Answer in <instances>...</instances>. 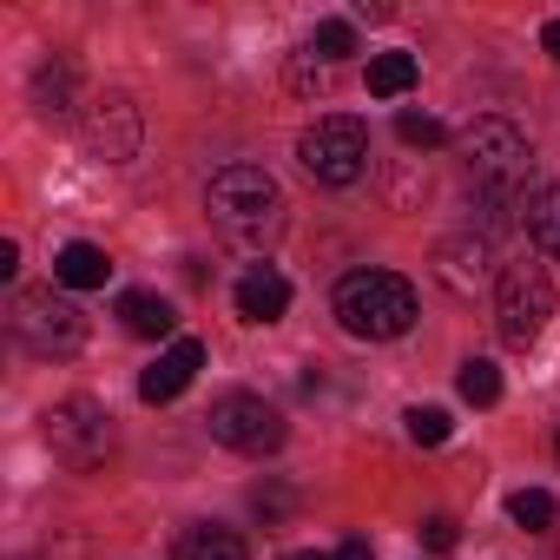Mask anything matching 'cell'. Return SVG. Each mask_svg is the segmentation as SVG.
<instances>
[{"label":"cell","instance_id":"3","mask_svg":"<svg viewBox=\"0 0 560 560\" xmlns=\"http://www.w3.org/2000/svg\"><path fill=\"white\" fill-rule=\"evenodd\" d=\"M330 304H337V324L363 343H389L416 330V284L396 270H350Z\"/></svg>","mask_w":560,"mask_h":560},{"label":"cell","instance_id":"12","mask_svg":"<svg viewBox=\"0 0 560 560\" xmlns=\"http://www.w3.org/2000/svg\"><path fill=\"white\" fill-rule=\"evenodd\" d=\"M106 277H113V257L100 244H67L54 257V284H67V291H100Z\"/></svg>","mask_w":560,"mask_h":560},{"label":"cell","instance_id":"20","mask_svg":"<svg viewBox=\"0 0 560 560\" xmlns=\"http://www.w3.org/2000/svg\"><path fill=\"white\" fill-rule=\"evenodd\" d=\"M311 54H317V60H350V54H357V27H350V21H317Z\"/></svg>","mask_w":560,"mask_h":560},{"label":"cell","instance_id":"26","mask_svg":"<svg viewBox=\"0 0 560 560\" xmlns=\"http://www.w3.org/2000/svg\"><path fill=\"white\" fill-rule=\"evenodd\" d=\"M540 47H547V54L560 60V21H547V27H540Z\"/></svg>","mask_w":560,"mask_h":560},{"label":"cell","instance_id":"11","mask_svg":"<svg viewBox=\"0 0 560 560\" xmlns=\"http://www.w3.org/2000/svg\"><path fill=\"white\" fill-rule=\"evenodd\" d=\"M231 298H237V317H244V324H277V317L291 311V277L277 270V264H250V270L237 277Z\"/></svg>","mask_w":560,"mask_h":560},{"label":"cell","instance_id":"4","mask_svg":"<svg viewBox=\"0 0 560 560\" xmlns=\"http://www.w3.org/2000/svg\"><path fill=\"white\" fill-rule=\"evenodd\" d=\"M553 317V277L540 264H508L494 284V330L508 350H527Z\"/></svg>","mask_w":560,"mask_h":560},{"label":"cell","instance_id":"28","mask_svg":"<svg viewBox=\"0 0 560 560\" xmlns=\"http://www.w3.org/2000/svg\"><path fill=\"white\" fill-rule=\"evenodd\" d=\"M553 455H560V429H553Z\"/></svg>","mask_w":560,"mask_h":560},{"label":"cell","instance_id":"18","mask_svg":"<svg viewBox=\"0 0 560 560\" xmlns=\"http://www.w3.org/2000/svg\"><path fill=\"white\" fill-rule=\"evenodd\" d=\"M67 100H73V67H67V60L40 67V73H34V106H40L47 119H60V113H67Z\"/></svg>","mask_w":560,"mask_h":560},{"label":"cell","instance_id":"21","mask_svg":"<svg viewBox=\"0 0 560 560\" xmlns=\"http://www.w3.org/2000/svg\"><path fill=\"white\" fill-rule=\"evenodd\" d=\"M455 435V416L448 409H409V442L416 448H442Z\"/></svg>","mask_w":560,"mask_h":560},{"label":"cell","instance_id":"24","mask_svg":"<svg viewBox=\"0 0 560 560\" xmlns=\"http://www.w3.org/2000/svg\"><path fill=\"white\" fill-rule=\"evenodd\" d=\"M14 270H21V244L8 237V244H0V277H14Z\"/></svg>","mask_w":560,"mask_h":560},{"label":"cell","instance_id":"15","mask_svg":"<svg viewBox=\"0 0 560 560\" xmlns=\"http://www.w3.org/2000/svg\"><path fill=\"white\" fill-rule=\"evenodd\" d=\"M370 93L376 100H402L416 80H422V67H416V54H370Z\"/></svg>","mask_w":560,"mask_h":560},{"label":"cell","instance_id":"27","mask_svg":"<svg viewBox=\"0 0 560 560\" xmlns=\"http://www.w3.org/2000/svg\"><path fill=\"white\" fill-rule=\"evenodd\" d=\"M284 560H337V553H311V547H298V553H284Z\"/></svg>","mask_w":560,"mask_h":560},{"label":"cell","instance_id":"7","mask_svg":"<svg viewBox=\"0 0 560 560\" xmlns=\"http://www.w3.org/2000/svg\"><path fill=\"white\" fill-rule=\"evenodd\" d=\"M14 337L34 357H73L86 343V311L73 298H54V291H21L14 298Z\"/></svg>","mask_w":560,"mask_h":560},{"label":"cell","instance_id":"16","mask_svg":"<svg viewBox=\"0 0 560 560\" xmlns=\"http://www.w3.org/2000/svg\"><path fill=\"white\" fill-rule=\"evenodd\" d=\"M521 224H527V237H534L547 257H560V185L534 191V198H527V211H521Z\"/></svg>","mask_w":560,"mask_h":560},{"label":"cell","instance_id":"1","mask_svg":"<svg viewBox=\"0 0 560 560\" xmlns=\"http://www.w3.org/2000/svg\"><path fill=\"white\" fill-rule=\"evenodd\" d=\"M205 211L244 250H264L277 231H284V191H277V178L264 165H224V172H211Z\"/></svg>","mask_w":560,"mask_h":560},{"label":"cell","instance_id":"13","mask_svg":"<svg viewBox=\"0 0 560 560\" xmlns=\"http://www.w3.org/2000/svg\"><path fill=\"white\" fill-rule=\"evenodd\" d=\"M119 324H126L132 337H172V330H178V317H172V304H165L159 291H126V298H119Z\"/></svg>","mask_w":560,"mask_h":560},{"label":"cell","instance_id":"9","mask_svg":"<svg viewBox=\"0 0 560 560\" xmlns=\"http://www.w3.org/2000/svg\"><path fill=\"white\" fill-rule=\"evenodd\" d=\"M86 145H93L106 165H126V159L139 152V106H132L126 93L93 100V113H86Z\"/></svg>","mask_w":560,"mask_h":560},{"label":"cell","instance_id":"2","mask_svg":"<svg viewBox=\"0 0 560 560\" xmlns=\"http://www.w3.org/2000/svg\"><path fill=\"white\" fill-rule=\"evenodd\" d=\"M462 165H468V178H475V191L494 205V211H508L521 191H527V178H534V145H527V132L514 126V119H475L468 132H462Z\"/></svg>","mask_w":560,"mask_h":560},{"label":"cell","instance_id":"17","mask_svg":"<svg viewBox=\"0 0 560 560\" xmlns=\"http://www.w3.org/2000/svg\"><path fill=\"white\" fill-rule=\"evenodd\" d=\"M455 389H462V402L494 409V402H501V370H494L488 357H468V363H462V376H455Z\"/></svg>","mask_w":560,"mask_h":560},{"label":"cell","instance_id":"23","mask_svg":"<svg viewBox=\"0 0 560 560\" xmlns=\"http://www.w3.org/2000/svg\"><path fill=\"white\" fill-rule=\"evenodd\" d=\"M422 540H429L435 553H448V547H455V521H448V514H429V521H422Z\"/></svg>","mask_w":560,"mask_h":560},{"label":"cell","instance_id":"19","mask_svg":"<svg viewBox=\"0 0 560 560\" xmlns=\"http://www.w3.org/2000/svg\"><path fill=\"white\" fill-rule=\"evenodd\" d=\"M508 514H514V527L540 534V527H553V521H560V501H553L547 488H521V494L508 501Z\"/></svg>","mask_w":560,"mask_h":560},{"label":"cell","instance_id":"8","mask_svg":"<svg viewBox=\"0 0 560 560\" xmlns=\"http://www.w3.org/2000/svg\"><path fill=\"white\" fill-rule=\"evenodd\" d=\"M205 422H211V442H224L237 455H277L284 448V416H277L264 396H244V389L218 396Z\"/></svg>","mask_w":560,"mask_h":560},{"label":"cell","instance_id":"10","mask_svg":"<svg viewBox=\"0 0 560 560\" xmlns=\"http://www.w3.org/2000/svg\"><path fill=\"white\" fill-rule=\"evenodd\" d=\"M198 370H205V343H198V337H172V350L139 376V396H145V402H178Z\"/></svg>","mask_w":560,"mask_h":560},{"label":"cell","instance_id":"29","mask_svg":"<svg viewBox=\"0 0 560 560\" xmlns=\"http://www.w3.org/2000/svg\"><path fill=\"white\" fill-rule=\"evenodd\" d=\"M553 560H560V540H553Z\"/></svg>","mask_w":560,"mask_h":560},{"label":"cell","instance_id":"6","mask_svg":"<svg viewBox=\"0 0 560 560\" xmlns=\"http://www.w3.org/2000/svg\"><path fill=\"white\" fill-rule=\"evenodd\" d=\"M40 435H47L54 462H67V468H100L106 448H113V416H106V402H93V396H67V402H54V409L40 416Z\"/></svg>","mask_w":560,"mask_h":560},{"label":"cell","instance_id":"5","mask_svg":"<svg viewBox=\"0 0 560 560\" xmlns=\"http://www.w3.org/2000/svg\"><path fill=\"white\" fill-rule=\"evenodd\" d=\"M298 159H304V172H311L317 185H357L363 165H370V132H363V119H350V113H324L317 126H304Z\"/></svg>","mask_w":560,"mask_h":560},{"label":"cell","instance_id":"25","mask_svg":"<svg viewBox=\"0 0 560 560\" xmlns=\"http://www.w3.org/2000/svg\"><path fill=\"white\" fill-rule=\"evenodd\" d=\"M337 560H370V540H343V547H337Z\"/></svg>","mask_w":560,"mask_h":560},{"label":"cell","instance_id":"22","mask_svg":"<svg viewBox=\"0 0 560 560\" xmlns=\"http://www.w3.org/2000/svg\"><path fill=\"white\" fill-rule=\"evenodd\" d=\"M396 132H402V145H422V152H435V145L448 139V126H442V119H429V113H402V119H396Z\"/></svg>","mask_w":560,"mask_h":560},{"label":"cell","instance_id":"14","mask_svg":"<svg viewBox=\"0 0 560 560\" xmlns=\"http://www.w3.org/2000/svg\"><path fill=\"white\" fill-rule=\"evenodd\" d=\"M178 560H250V547H244V534H231V527L205 521V527H185Z\"/></svg>","mask_w":560,"mask_h":560}]
</instances>
